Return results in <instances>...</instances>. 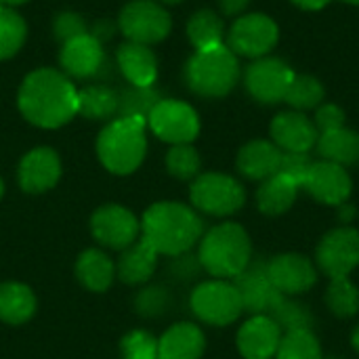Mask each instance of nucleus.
Returning a JSON list of instances; mask_svg holds the SVG:
<instances>
[{
	"label": "nucleus",
	"mask_w": 359,
	"mask_h": 359,
	"mask_svg": "<svg viewBox=\"0 0 359 359\" xmlns=\"http://www.w3.org/2000/svg\"><path fill=\"white\" fill-rule=\"evenodd\" d=\"M17 107L38 128H61L78 116V88L61 69L38 67L23 78L17 90Z\"/></svg>",
	"instance_id": "nucleus-1"
},
{
	"label": "nucleus",
	"mask_w": 359,
	"mask_h": 359,
	"mask_svg": "<svg viewBox=\"0 0 359 359\" xmlns=\"http://www.w3.org/2000/svg\"><path fill=\"white\" fill-rule=\"evenodd\" d=\"M204 221L183 202H156L141 217V238L162 257H183L204 236Z\"/></svg>",
	"instance_id": "nucleus-2"
},
{
	"label": "nucleus",
	"mask_w": 359,
	"mask_h": 359,
	"mask_svg": "<svg viewBox=\"0 0 359 359\" xmlns=\"http://www.w3.org/2000/svg\"><path fill=\"white\" fill-rule=\"evenodd\" d=\"M250 261L252 242L240 223H219L204 231L198 242V263L212 278L233 280L250 265Z\"/></svg>",
	"instance_id": "nucleus-3"
},
{
	"label": "nucleus",
	"mask_w": 359,
	"mask_h": 359,
	"mask_svg": "<svg viewBox=\"0 0 359 359\" xmlns=\"http://www.w3.org/2000/svg\"><path fill=\"white\" fill-rule=\"evenodd\" d=\"M95 149L105 170L118 177L133 175L147 154V122L139 118H114L97 135Z\"/></svg>",
	"instance_id": "nucleus-4"
},
{
	"label": "nucleus",
	"mask_w": 359,
	"mask_h": 359,
	"mask_svg": "<svg viewBox=\"0 0 359 359\" xmlns=\"http://www.w3.org/2000/svg\"><path fill=\"white\" fill-rule=\"evenodd\" d=\"M240 80L238 55L227 44L196 50L185 63V82L191 93L204 99L229 95Z\"/></svg>",
	"instance_id": "nucleus-5"
},
{
	"label": "nucleus",
	"mask_w": 359,
	"mask_h": 359,
	"mask_svg": "<svg viewBox=\"0 0 359 359\" xmlns=\"http://www.w3.org/2000/svg\"><path fill=\"white\" fill-rule=\"evenodd\" d=\"M191 206L208 217H231L246 204L244 185L225 172H200L189 187Z\"/></svg>",
	"instance_id": "nucleus-6"
},
{
	"label": "nucleus",
	"mask_w": 359,
	"mask_h": 359,
	"mask_svg": "<svg viewBox=\"0 0 359 359\" xmlns=\"http://www.w3.org/2000/svg\"><path fill=\"white\" fill-rule=\"evenodd\" d=\"M189 307L200 322L219 328L238 322L244 313V303L236 284L219 278L200 282L191 290Z\"/></svg>",
	"instance_id": "nucleus-7"
},
{
	"label": "nucleus",
	"mask_w": 359,
	"mask_h": 359,
	"mask_svg": "<svg viewBox=\"0 0 359 359\" xmlns=\"http://www.w3.org/2000/svg\"><path fill=\"white\" fill-rule=\"evenodd\" d=\"M118 29L126 36L128 42L151 46L168 38L172 29V19L162 2L130 0L122 6L118 15Z\"/></svg>",
	"instance_id": "nucleus-8"
},
{
	"label": "nucleus",
	"mask_w": 359,
	"mask_h": 359,
	"mask_svg": "<svg viewBox=\"0 0 359 359\" xmlns=\"http://www.w3.org/2000/svg\"><path fill=\"white\" fill-rule=\"evenodd\" d=\"M316 267L328 280L349 278L359 267V231L351 225H339L322 236L316 248Z\"/></svg>",
	"instance_id": "nucleus-9"
},
{
	"label": "nucleus",
	"mask_w": 359,
	"mask_h": 359,
	"mask_svg": "<svg viewBox=\"0 0 359 359\" xmlns=\"http://www.w3.org/2000/svg\"><path fill=\"white\" fill-rule=\"evenodd\" d=\"M147 128L164 143L183 145L191 143L200 135L198 111L179 99H162L147 118Z\"/></svg>",
	"instance_id": "nucleus-10"
},
{
	"label": "nucleus",
	"mask_w": 359,
	"mask_h": 359,
	"mask_svg": "<svg viewBox=\"0 0 359 359\" xmlns=\"http://www.w3.org/2000/svg\"><path fill=\"white\" fill-rule=\"evenodd\" d=\"M278 38H280V27L269 15L250 13L233 21L227 34V46L231 48L233 55L261 59L278 44Z\"/></svg>",
	"instance_id": "nucleus-11"
},
{
	"label": "nucleus",
	"mask_w": 359,
	"mask_h": 359,
	"mask_svg": "<svg viewBox=\"0 0 359 359\" xmlns=\"http://www.w3.org/2000/svg\"><path fill=\"white\" fill-rule=\"evenodd\" d=\"M90 233L101 246L122 252L141 238V219L122 204H105L93 212Z\"/></svg>",
	"instance_id": "nucleus-12"
},
{
	"label": "nucleus",
	"mask_w": 359,
	"mask_h": 359,
	"mask_svg": "<svg viewBox=\"0 0 359 359\" xmlns=\"http://www.w3.org/2000/svg\"><path fill=\"white\" fill-rule=\"evenodd\" d=\"M294 78V72L284 59L278 57H261L255 59L244 72V84L250 97L259 103L273 105L284 101L286 90Z\"/></svg>",
	"instance_id": "nucleus-13"
},
{
	"label": "nucleus",
	"mask_w": 359,
	"mask_h": 359,
	"mask_svg": "<svg viewBox=\"0 0 359 359\" xmlns=\"http://www.w3.org/2000/svg\"><path fill=\"white\" fill-rule=\"evenodd\" d=\"M240 290L244 313L250 316H271L278 305L286 299L267 276V261H250V265L231 280Z\"/></svg>",
	"instance_id": "nucleus-14"
},
{
	"label": "nucleus",
	"mask_w": 359,
	"mask_h": 359,
	"mask_svg": "<svg viewBox=\"0 0 359 359\" xmlns=\"http://www.w3.org/2000/svg\"><path fill=\"white\" fill-rule=\"evenodd\" d=\"M301 189L309 194L316 202L326 206H341L349 202L353 191V181L345 166H339L334 162H311Z\"/></svg>",
	"instance_id": "nucleus-15"
},
{
	"label": "nucleus",
	"mask_w": 359,
	"mask_h": 359,
	"mask_svg": "<svg viewBox=\"0 0 359 359\" xmlns=\"http://www.w3.org/2000/svg\"><path fill=\"white\" fill-rule=\"evenodd\" d=\"M267 276L284 297H299L318 284L320 271L307 255L284 252L267 261Z\"/></svg>",
	"instance_id": "nucleus-16"
},
{
	"label": "nucleus",
	"mask_w": 359,
	"mask_h": 359,
	"mask_svg": "<svg viewBox=\"0 0 359 359\" xmlns=\"http://www.w3.org/2000/svg\"><path fill=\"white\" fill-rule=\"evenodd\" d=\"M59 65L67 78H76V80L97 78L105 65L103 44L90 32L76 36L61 44Z\"/></svg>",
	"instance_id": "nucleus-17"
},
{
	"label": "nucleus",
	"mask_w": 359,
	"mask_h": 359,
	"mask_svg": "<svg viewBox=\"0 0 359 359\" xmlns=\"http://www.w3.org/2000/svg\"><path fill=\"white\" fill-rule=\"evenodd\" d=\"M59 179L61 158L53 147L29 149L17 166V181L25 194H44L53 189Z\"/></svg>",
	"instance_id": "nucleus-18"
},
{
	"label": "nucleus",
	"mask_w": 359,
	"mask_h": 359,
	"mask_svg": "<svg viewBox=\"0 0 359 359\" xmlns=\"http://www.w3.org/2000/svg\"><path fill=\"white\" fill-rule=\"evenodd\" d=\"M284 330L271 316H250L236 334L238 351L244 359H276Z\"/></svg>",
	"instance_id": "nucleus-19"
},
{
	"label": "nucleus",
	"mask_w": 359,
	"mask_h": 359,
	"mask_svg": "<svg viewBox=\"0 0 359 359\" xmlns=\"http://www.w3.org/2000/svg\"><path fill=\"white\" fill-rule=\"evenodd\" d=\"M271 141L284 154H309L318 143V128L303 111H282L271 120Z\"/></svg>",
	"instance_id": "nucleus-20"
},
{
	"label": "nucleus",
	"mask_w": 359,
	"mask_h": 359,
	"mask_svg": "<svg viewBox=\"0 0 359 359\" xmlns=\"http://www.w3.org/2000/svg\"><path fill=\"white\" fill-rule=\"evenodd\" d=\"M238 172L250 181H265L280 172L282 166V149L267 139H255L246 143L236 158Z\"/></svg>",
	"instance_id": "nucleus-21"
},
{
	"label": "nucleus",
	"mask_w": 359,
	"mask_h": 359,
	"mask_svg": "<svg viewBox=\"0 0 359 359\" xmlns=\"http://www.w3.org/2000/svg\"><path fill=\"white\" fill-rule=\"evenodd\" d=\"M116 61L130 86H154L158 80V57L147 44L126 40L118 46Z\"/></svg>",
	"instance_id": "nucleus-22"
},
{
	"label": "nucleus",
	"mask_w": 359,
	"mask_h": 359,
	"mask_svg": "<svg viewBox=\"0 0 359 359\" xmlns=\"http://www.w3.org/2000/svg\"><path fill=\"white\" fill-rule=\"evenodd\" d=\"M206 351V337L200 326L191 322L172 324L158 339L160 359H202Z\"/></svg>",
	"instance_id": "nucleus-23"
},
{
	"label": "nucleus",
	"mask_w": 359,
	"mask_h": 359,
	"mask_svg": "<svg viewBox=\"0 0 359 359\" xmlns=\"http://www.w3.org/2000/svg\"><path fill=\"white\" fill-rule=\"evenodd\" d=\"M301 191L303 189L297 179H292L286 172H276L273 177L261 181L257 196H255L257 208H259V212H263L267 217H280L294 206Z\"/></svg>",
	"instance_id": "nucleus-24"
},
{
	"label": "nucleus",
	"mask_w": 359,
	"mask_h": 359,
	"mask_svg": "<svg viewBox=\"0 0 359 359\" xmlns=\"http://www.w3.org/2000/svg\"><path fill=\"white\" fill-rule=\"evenodd\" d=\"M158 252L139 238L135 244H130L126 250H122L118 263H116V276L126 286H141L151 280L158 267Z\"/></svg>",
	"instance_id": "nucleus-25"
},
{
	"label": "nucleus",
	"mask_w": 359,
	"mask_h": 359,
	"mask_svg": "<svg viewBox=\"0 0 359 359\" xmlns=\"http://www.w3.org/2000/svg\"><path fill=\"white\" fill-rule=\"evenodd\" d=\"M76 278L90 292H105L116 280V263L99 248H86L76 261Z\"/></svg>",
	"instance_id": "nucleus-26"
},
{
	"label": "nucleus",
	"mask_w": 359,
	"mask_h": 359,
	"mask_svg": "<svg viewBox=\"0 0 359 359\" xmlns=\"http://www.w3.org/2000/svg\"><path fill=\"white\" fill-rule=\"evenodd\" d=\"M36 294L21 282L0 284V322L8 326H21L36 313Z\"/></svg>",
	"instance_id": "nucleus-27"
},
{
	"label": "nucleus",
	"mask_w": 359,
	"mask_h": 359,
	"mask_svg": "<svg viewBox=\"0 0 359 359\" xmlns=\"http://www.w3.org/2000/svg\"><path fill=\"white\" fill-rule=\"evenodd\" d=\"M316 147L326 162H334L345 168L359 164V133L347 126L330 133H320Z\"/></svg>",
	"instance_id": "nucleus-28"
},
{
	"label": "nucleus",
	"mask_w": 359,
	"mask_h": 359,
	"mask_svg": "<svg viewBox=\"0 0 359 359\" xmlns=\"http://www.w3.org/2000/svg\"><path fill=\"white\" fill-rule=\"evenodd\" d=\"M120 95L105 84H88L78 88V114L86 120L111 122L118 118Z\"/></svg>",
	"instance_id": "nucleus-29"
},
{
	"label": "nucleus",
	"mask_w": 359,
	"mask_h": 359,
	"mask_svg": "<svg viewBox=\"0 0 359 359\" xmlns=\"http://www.w3.org/2000/svg\"><path fill=\"white\" fill-rule=\"evenodd\" d=\"M187 38L196 46V50H204V48L225 44L223 42V38H225L223 19L210 8L196 11L187 21Z\"/></svg>",
	"instance_id": "nucleus-30"
},
{
	"label": "nucleus",
	"mask_w": 359,
	"mask_h": 359,
	"mask_svg": "<svg viewBox=\"0 0 359 359\" xmlns=\"http://www.w3.org/2000/svg\"><path fill=\"white\" fill-rule=\"evenodd\" d=\"M276 359H324L322 343L311 328L288 330L282 337Z\"/></svg>",
	"instance_id": "nucleus-31"
},
{
	"label": "nucleus",
	"mask_w": 359,
	"mask_h": 359,
	"mask_svg": "<svg viewBox=\"0 0 359 359\" xmlns=\"http://www.w3.org/2000/svg\"><path fill=\"white\" fill-rule=\"evenodd\" d=\"M27 38L25 19L11 6H0V61L15 57Z\"/></svg>",
	"instance_id": "nucleus-32"
},
{
	"label": "nucleus",
	"mask_w": 359,
	"mask_h": 359,
	"mask_svg": "<svg viewBox=\"0 0 359 359\" xmlns=\"http://www.w3.org/2000/svg\"><path fill=\"white\" fill-rule=\"evenodd\" d=\"M324 301L332 316H337L341 320L353 318L359 311V288L349 278L330 280Z\"/></svg>",
	"instance_id": "nucleus-33"
},
{
	"label": "nucleus",
	"mask_w": 359,
	"mask_h": 359,
	"mask_svg": "<svg viewBox=\"0 0 359 359\" xmlns=\"http://www.w3.org/2000/svg\"><path fill=\"white\" fill-rule=\"evenodd\" d=\"M326 97V90H324V84L313 78V76H297L292 78L288 90H286V97L284 101L297 109V111H305V109H313V107H320L322 101Z\"/></svg>",
	"instance_id": "nucleus-34"
},
{
	"label": "nucleus",
	"mask_w": 359,
	"mask_h": 359,
	"mask_svg": "<svg viewBox=\"0 0 359 359\" xmlns=\"http://www.w3.org/2000/svg\"><path fill=\"white\" fill-rule=\"evenodd\" d=\"M162 99L164 97L154 86H130V88H126L120 95L118 116H122V118H139V120H145L147 122L151 109Z\"/></svg>",
	"instance_id": "nucleus-35"
},
{
	"label": "nucleus",
	"mask_w": 359,
	"mask_h": 359,
	"mask_svg": "<svg viewBox=\"0 0 359 359\" xmlns=\"http://www.w3.org/2000/svg\"><path fill=\"white\" fill-rule=\"evenodd\" d=\"M164 164H166L168 175L179 181H194L202 170V158L191 143L170 145L164 158Z\"/></svg>",
	"instance_id": "nucleus-36"
},
{
	"label": "nucleus",
	"mask_w": 359,
	"mask_h": 359,
	"mask_svg": "<svg viewBox=\"0 0 359 359\" xmlns=\"http://www.w3.org/2000/svg\"><path fill=\"white\" fill-rule=\"evenodd\" d=\"M271 318L280 324V328L284 332H288V330H301V328H311V324H313L311 311L305 305H301L297 301H290V297H286L278 305V309L271 313Z\"/></svg>",
	"instance_id": "nucleus-37"
},
{
	"label": "nucleus",
	"mask_w": 359,
	"mask_h": 359,
	"mask_svg": "<svg viewBox=\"0 0 359 359\" xmlns=\"http://www.w3.org/2000/svg\"><path fill=\"white\" fill-rule=\"evenodd\" d=\"M122 359H160L158 339L145 330H133L120 341Z\"/></svg>",
	"instance_id": "nucleus-38"
},
{
	"label": "nucleus",
	"mask_w": 359,
	"mask_h": 359,
	"mask_svg": "<svg viewBox=\"0 0 359 359\" xmlns=\"http://www.w3.org/2000/svg\"><path fill=\"white\" fill-rule=\"evenodd\" d=\"M170 305V297L162 286H149L143 288L139 292V297L135 299V307L137 313L143 318H158L166 311V307Z\"/></svg>",
	"instance_id": "nucleus-39"
},
{
	"label": "nucleus",
	"mask_w": 359,
	"mask_h": 359,
	"mask_svg": "<svg viewBox=\"0 0 359 359\" xmlns=\"http://www.w3.org/2000/svg\"><path fill=\"white\" fill-rule=\"evenodd\" d=\"M53 34L63 44V42H67V40H72L76 36L88 34V25H86V19L80 13H76V11H61L53 19Z\"/></svg>",
	"instance_id": "nucleus-40"
},
{
	"label": "nucleus",
	"mask_w": 359,
	"mask_h": 359,
	"mask_svg": "<svg viewBox=\"0 0 359 359\" xmlns=\"http://www.w3.org/2000/svg\"><path fill=\"white\" fill-rule=\"evenodd\" d=\"M316 128L318 133H330V130H339L345 126V111L334 105V103H324L318 107L316 111Z\"/></svg>",
	"instance_id": "nucleus-41"
},
{
	"label": "nucleus",
	"mask_w": 359,
	"mask_h": 359,
	"mask_svg": "<svg viewBox=\"0 0 359 359\" xmlns=\"http://www.w3.org/2000/svg\"><path fill=\"white\" fill-rule=\"evenodd\" d=\"M309 166H311L309 154H284V151H282V166H280V172L290 175V177L297 179L301 185H303V179H305Z\"/></svg>",
	"instance_id": "nucleus-42"
},
{
	"label": "nucleus",
	"mask_w": 359,
	"mask_h": 359,
	"mask_svg": "<svg viewBox=\"0 0 359 359\" xmlns=\"http://www.w3.org/2000/svg\"><path fill=\"white\" fill-rule=\"evenodd\" d=\"M116 29H118V23H114V21H109V19H101V21H97V23L93 25L90 34L103 44L105 40H109V38L116 34Z\"/></svg>",
	"instance_id": "nucleus-43"
},
{
	"label": "nucleus",
	"mask_w": 359,
	"mask_h": 359,
	"mask_svg": "<svg viewBox=\"0 0 359 359\" xmlns=\"http://www.w3.org/2000/svg\"><path fill=\"white\" fill-rule=\"evenodd\" d=\"M250 0H219V6H221V13L227 15V17H236L240 15L246 6H248Z\"/></svg>",
	"instance_id": "nucleus-44"
},
{
	"label": "nucleus",
	"mask_w": 359,
	"mask_h": 359,
	"mask_svg": "<svg viewBox=\"0 0 359 359\" xmlns=\"http://www.w3.org/2000/svg\"><path fill=\"white\" fill-rule=\"evenodd\" d=\"M353 217H355V208L349 202H345V204L339 206V219H341L343 225H351Z\"/></svg>",
	"instance_id": "nucleus-45"
},
{
	"label": "nucleus",
	"mask_w": 359,
	"mask_h": 359,
	"mask_svg": "<svg viewBox=\"0 0 359 359\" xmlns=\"http://www.w3.org/2000/svg\"><path fill=\"white\" fill-rule=\"evenodd\" d=\"M297 6H301V8H305V11H320V8H324L330 0H292Z\"/></svg>",
	"instance_id": "nucleus-46"
},
{
	"label": "nucleus",
	"mask_w": 359,
	"mask_h": 359,
	"mask_svg": "<svg viewBox=\"0 0 359 359\" xmlns=\"http://www.w3.org/2000/svg\"><path fill=\"white\" fill-rule=\"evenodd\" d=\"M351 347L355 349V353L359 355V324L353 328V332H351Z\"/></svg>",
	"instance_id": "nucleus-47"
},
{
	"label": "nucleus",
	"mask_w": 359,
	"mask_h": 359,
	"mask_svg": "<svg viewBox=\"0 0 359 359\" xmlns=\"http://www.w3.org/2000/svg\"><path fill=\"white\" fill-rule=\"evenodd\" d=\"M25 2H27V0H2V4H4V6H11V8H13V6H19V4H25Z\"/></svg>",
	"instance_id": "nucleus-48"
},
{
	"label": "nucleus",
	"mask_w": 359,
	"mask_h": 359,
	"mask_svg": "<svg viewBox=\"0 0 359 359\" xmlns=\"http://www.w3.org/2000/svg\"><path fill=\"white\" fill-rule=\"evenodd\" d=\"M162 4H179V2H183V0H160Z\"/></svg>",
	"instance_id": "nucleus-49"
},
{
	"label": "nucleus",
	"mask_w": 359,
	"mask_h": 359,
	"mask_svg": "<svg viewBox=\"0 0 359 359\" xmlns=\"http://www.w3.org/2000/svg\"><path fill=\"white\" fill-rule=\"evenodd\" d=\"M2 196H4V181H2V177H0V200H2Z\"/></svg>",
	"instance_id": "nucleus-50"
},
{
	"label": "nucleus",
	"mask_w": 359,
	"mask_h": 359,
	"mask_svg": "<svg viewBox=\"0 0 359 359\" xmlns=\"http://www.w3.org/2000/svg\"><path fill=\"white\" fill-rule=\"evenodd\" d=\"M345 2H351V4H359V0H345Z\"/></svg>",
	"instance_id": "nucleus-51"
},
{
	"label": "nucleus",
	"mask_w": 359,
	"mask_h": 359,
	"mask_svg": "<svg viewBox=\"0 0 359 359\" xmlns=\"http://www.w3.org/2000/svg\"><path fill=\"white\" fill-rule=\"evenodd\" d=\"M0 6H4V4H2V0H0Z\"/></svg>",
	"instance_id": "nucleus-52"
},
{
	"label": "nucleus",
	"mask_w": 359,
	"mask_h": 359,
	"mask_svg": "<svg viewBox=\"0 0 359 359\" xmlns=\"http://www.w3.org/2000/svg\"><path fill=\"white\" fill-rule=\"evenodd\" d=\"M324 359H337V358H324Z\"/></svg>",
	"instance_id": "nucleus-53"
}]
</instances>
